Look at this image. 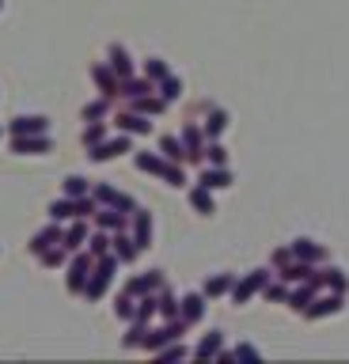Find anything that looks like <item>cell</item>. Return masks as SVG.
<instances>
[{
	"label": "cell",
	"instance_id": "cell-4",
	"mask_svg": "<svg viewBox=\"0 0 349 364\" xmlns=\"http://www.w3.org/2000/svg\"><path fill=\"white\" fill-rule=\"evenodd\" d=\"M87 193L95 198V205H110V209H122V213H133V209H137V201H133L129 193L107 186V182H95V186L87 190Z\"/></svg>",
	"mask_w": 349,
	"mask_h": 364
},
{
	"label": "cell",
	"instance_id": "cell-44",
	"mask_svg": "<svg viewBox=\"0 0 349 364\" xmlns=\"http://www.w3.org/2000/svg\"><path fill=\"white\" fill-rule=\"evenodd\" d=\"M269 262H274L277 269H285L289 262H292V250H289V247H281V250H274V255H269Z\"/></svg>",
	"mask_w": 349,
	"mask_h": 364
},
{
	"label": "cell",
	"instance_id": "cell-29",
	"mask_svg": "<svg viewBox=\"0 0 349 364\" xmlns=\"http://www.w3.org/2000/svg\"><path fill=\"white\" fill-rule=\"evenodd\" d=\"M224 129H228V114H224L220 107H213L209 118H205V136H220Z\"/></svg>",
	"mask_w": 349,
	"mask_h": 364
},
{
	"label": "cell",
	"instance_id": "cell-16",
	"mask_svg": "<svg viewBox=\"0 0 349 364\" xmlns=\"http://www.w3.org/2000/svg\"><path fill=\"white\" fill-rule=\"evenodd\" d=\"M129 216H133V243L144 250L152 243V216H149V209H133Z\"/></svg>",
	"mask_w": 349,
	"mask_h": 364
},
{
	"label": "cell",
	"instance_id": "cell-10",
	"mask_svg": "<svg viewBox=\"0 0 349 364\" xmlns=\"http://www.w3.org/2000/svg\"><path fill=\"white\" fill-rule=\"evenodd\" d=\"M266 277H269L266 269H251L243 281H235V284H232V300H235V304H247V300H251V296L266 284Z\"/></svg>",
	"mask_w": 349,
	"mask_h": 364
},
{
	"label": "cell",
	"instance_id": "cell-18",
	"mask_svg": "<svg viewBox=\"0 0 349 364\" xmlns=\"http://www.w3.org/2000/svg\"><path fill=\"white\" fill-rule=\"evenodd\" d=\"M114 125H118L122 133H149L152 129L149 114H137V110H122L118 118H114Z\"/></svg>",
	"mask_w": 349,
	"mask_h": 364
},
{
	"label": "cell",
	"instance_id": "cell-36",
	"mask_svg": "<svg viewBox=\"0 0 349 364\" xmlns=\"http://www.w3.org/2000/svg\"><path fill=\"white\" fill-rule=\"evenodd\" d=\"M107 110H110V99H95V102H87V107L80 110V118L84 122H99V118H107Z\"/></svg>",
	"mask_w": 349,
	"mask_h": 364
},
{
	"label": "cell",
	"instance_id": "cell-13",
	"mask_svg": "<svg viewBox=\"0 0 349 364\" xmlns=\"http://www.w3.org/2000/svg\"><path fill=\"white\" fill-rule=\"evenodd\" d=\"M53 243H61V220H50L42 232H35L31 235V243H27V250L31 255H42L46 247H53Z\"/></svg>",
	"mask_w": 349,
	"mask_h": 364
},
{
	"label": "cell",
	"instance_id": "cell-45",
	"mask_svg": "<svg viewBox=\"0 0 349 364\" xmlns=\"http://www.w3.org/2000/svg\"><path fill=\"white\" fill-rule=\"evenodd\" d=\"M285 296H289L285 284H266V300H285Z\"/></svg>",
	"mask_w": 349,
	"mask_h": 364
},
{
	"label": "cell",
	"instance_id": "cell-35",
	"mask_svg": "<svg viewBox=\"0 0 349 364\" xmlns=\"http://www.w3.org/2000/svg\"><path fill=\"white\" fill-rule=\"evenodd\" d=\"M107 136V125L103 122H87L84 125V133H80V141H84V148H92V144H99Z\"/></svg>",
	"mask_w": 349,
	"mask_h": 364
},
{
	"label": "cell",
	"instance_id": "cell-8",
	"mask_svg": "<svg viewBox=\"0 0 349 364\" xmlns=\"http://www.w3.org/2000/svg\"><path fill=\"white\" fill-rule=\"evenodd\" d=\"M92 255H76L69 262V273H65V284H69V292L73 296H80L84 292V281H87V273H92Z\"/></svg>",
	"mask_w": 349,
	"mask_h": 364
},
{
	"label": "cell",
	"instance_id": "cell-25",
	"mask_svg": "<svg viewBox=\"0 0 349 364\" xmlns=\"http://www.w3.org/2000/svg\"><path fill=\"white\" fill-rule=\"evenodd\" d=\"M160 152H163V159H171V164H183L186 159V148L178 136H160Z\"/></svg>",
	"mask_w": 349,
	"mask_h": 364
},
{
	"label": "cell",
	"instance_id": "cell-12",
	"mask_svg": "<svg viewBox=\"0 0 349 364\" xmlns=\"http://www.w3.org/2000/svg\"><path fill=\"white\" fill-rule=\"evenodd\" d=\"M92 80H95V87L103 99H118V76L110 65H92Z\"/></svg>",
	"mask_w": 349,
	"mask_h": 364
},
{
	"label": "cell",
	"instance_id": "cell-11",
	"mask_svg": "<svg viewBox=\"0 0 349 364\" xmlns=\"http://www.w3.org/2000/svg\"><path fill=\"white\" fill-rule=\"evenodd\" d=\"M110 255L118 262H133L141 255V247L133 243V235H126V228H122V232H110Z\"/></svg>",
	"mask_w": 349,
	"mask_h": 364
},
{
	"label": "cell",
	"instance_id": "cell-20",
	"mask_svg": "<svg viewBox=\"0 0 349 364\" xmlns=\"http://www.w3.org/2000/svg\"><path fill=\"white\" fill-rule=\"evenodd\" d=\"M178 141H183V148H186V159H194V164H198V159H201V148H205V136H201L198 125H186Z\"/></svg>",
	"mask_w": 349,
	"mask_h": 364
},
{
	"label": "cell",
	"instance_id": "cell-3",
	"mask_svg": "<svg viewBox=\"0 0 349 364\" xmlns=\"http://www.w3.org/2000/svg\"><path fill=\"white\" fill-rule=\"evenodd\" d=\"M137 167H141V171H149V175H160V178H167V186H186V175H183V167H178V164H171V159H163V156L137 152Z\"/></svg>",
	"mask_w": 349,
	"mask_h": 364
},
{
	"label": "cell",
	"instance_id": "cell-7",
	"mask_svg": "<svg viewBox=\"0 0 349 364\" xmlns=\"http://www.w3.org/2000/svg\"><path fill=\"white\" fill-rule=\"evenodd\" d=\"M53 141L46 133H27V136H12V152L16 156H46Z\"/></svg>",
	"mask_w": 349,
	"mask_h": 364
},
{
	"label": "cell",
	"instance_id": "cell-37",
	"mask_svg": "<svg viewBox=\"0 0 349 364\" xmlns=\"http://www.w3.org/2000/svg\"><path fill=\"white\" fill-rule=\"evenodd\" d=\"M228 289H232V277H228V273H220V277H209V281H205L201 296H224Z\"/></svg>",
	"mask_w": 349,
	"mask_h": 364
},
{
	"label": "cell",
	"instance_id": "cell-46",
	"mask_svg": "<svg viewBox=\"0 0 349 364\" xmlns=\"http://www.w3.org/2000/svg\"><path fill=\"white\" fill-rule=\"evenodd\" d=\"M235 357H247V360H258V349H254V346H240V349H235Z\"/></svg>",
	"mask_w": 349,
	"mask_h": 364
},
{
	"label": "cell",
	"instance_id": "cell-26",
	"mask_svg": "<svg viewBox=\"0 0 349 364\" xmlns=\"http://www.w3.org/2000/svg\"><path fill=\"white\" fill-rule=\"evenodd\" d=\"M156 311H160V315H167V318H178V300H175V296L163 289V284L156 289Z\"/></svg>",
	"mask_w": 349,
	"mask_h": 364
},
{
	"label": "cell",
	"instance_id": "cell-19",
	"mask_svg": "<svg viewBox=\"0 0 349 364\" xmlns=\"http://www.w3.org/2000/svg\"><path fill=\"white\" fill-rule=\"evenodd\" d=\"M201 311H205V296H201V292H190V296H183V300H178V318H183L186 326L198 323Z\"/></svg>",
	"mask_w": 349,
	"mask_h": 364
},
{
	"label": "cell",
	"instance_id": "cell-47",
	"mask_svg": "<svg viewBox=\"0 0 349 364\" xmlns=\"http://www.w3.org/2000/svg\"><path fill=\"white\" fill-rule=\"evenodd\" d=\"M0 8H4V0H0Z\"/></svg>",
	"mask_w": 349,
	"mask_h": 364
},
{
	"label": "cell",
	"instance_id": "cell-15",
	"mask_svg": "<svg viewBox=\"0 0 349 364\" xmlns=\"http://www.w3.org/2000/svg\"><path fill=\"white\" fill-rule=\"evenodd\" d=\"M95 228H103V232H122L129 220V213H122V209H110V205H103V209H95Z\"/></svg>",
	"mask_w": 349,
	"mask_h": 364
},
{
	"label": "cell",
	"instance_id": "cell-42",
	"mask_svg": "<svg viewBox=\"0 0 349 364\" xmlns=\"http://www.w3.org/2000/svg\"><path fill=\"white\" fill-rule=\"evenodd\" d=\"M141 341H144V323H133V326H129V334L122 338V349H137Z\"/></svg>",
	"mask_w": 349,
	"mask_h": 364
},
{
	"label": "cell",
	"instance_id": "cell-14",
	"mask_svg": "<svg viewBox=\"0 0 349 364\" xmlns=\"http://www.w3.org/2000/svg\"><path fill=\"white\" fill-rule=\"evenodd\" d=\"M107 65L114 68V76H118V80L133 76V57H129V50H126V46H118V42L107 50Z\"/></svg>",
	"mask_w": 349,
	"mask_h": 364
},
{
	"label": "cell",
	"instance_id": "cell-28",
	"mask_svg": "<svg viewBox=\"0 0 349 364\" xmlns=\"http://www.w3.org/2000/svg\"><path fill=\"white\" fill-rule=\"evenodd\" d=\"M311 296H315V281H308V284H304V289H296V292H289L285 300H289L292 311H304V307L311 304Z\"/></svg>",
	"mask_w": 349,
	"mask_h": 364
},
{
	"label": "cell",
	"instance_id": "cell-34",
	"mask_svg": "<svg viewBox=\"0 0 349 364\" xmlns=\"http://www.w3.org/2000/svg\"><path fill=\"white\" fill-rule=\"evenodd\" d=\"M163 76H171V73H167V61H160V57H149V61H144V80L160 84Z\"/></svg>",
	"mask_w": 349,
	"mask_h": 364
},
{
	"label": "cell",
	"instance_id": "cell-17",
	"mask_svg": "<svg viewBox=\"0 0 349 364\" xmlns=\"http://www.w3.org/2000/svg\"><path fill=\"white\" fill-rule=\"evenodd\" d=\"M163 284V273L160 269H149V273H141V277H133L129 284H126V292L129 296H149V292H156Z\"/></svg>",
	"mask_w": 349,
	"mask_h": 364
},
{
	"label": "cell",
	"instance_id": "cell-33",
	"mask_svg": "<svg viewBox=\"0 0 349 364\" xmlns=\"http://www.w3.org/2000/svg\"><path fill=\"white\" fill-rule=\"evenodd\" d=\"M190 205H194L198 213L209 216V213H213V193H209L205 186H194V190H190Z\"/></svg>",
	"mask_w": 349,
	"mask_h": 364
},
{
	"label": "cell",
	"instance_id": "cell-43",
	"mask_svg": "<svg viewBox=\"0 0 349 364\" xmlns=\"http://www.w3.org/2000/svg\"><path fill=\"white\" fill-rule=\"evenodd\" d=\"M156 353H160L163 360H178V357H186V349H183V346H171V341H167L163 349H156Z\"/></svg>",
	"mask_w": 349,
	"mask_h": 364
},
{
	"label": "cell",
	"instance_id": "cell-32",
	"mask_svg": "<svg viewBox=\"0 0 349 364\" xmlns=\"http://www.w3.org/2000/svg\"><path fill=\"white\" fill-rule=\"evenodd\" d=\"M65 255H69V250H65L61 243H53V247H46V250L38 255V262H42L46 269H53V266H65Z\"/></svg>",
	"mask_w": 349,
	"mask_h": 364
},
{
	"label": "cell",
	"instance_id": "cell-39",
	"mask_svg": "<svg viewBox=\"0 0 349 364\" xmlns=\"http://www.w3.org/2000/svg\"><path fill=\"white\" fill-rule=\"evenodd\" d=\"M87 190H92V186H87V178H80V175L65 178V198H84Z\"/></svg>",
	"mask_w": 349,
	"mask_h": 364
},
{
	"label": "cell",
	"instance_id": "cell-40",
	"mask_svg": "<svg viewBox=\"0 0 349 364\" xmlns=\"http://www.w3.org/2000/svg\"><path fill=\"white\" fill-rule=\"evenodd\" d=\"M217 349H220V334H217V330H213L209 338H201V346L194 349V357H201V360H209V357H213V353H217Z\"/></svg>",
	"mask_w": 349,
	"mask_h": 364
},
{
	"label": "cell",
	"instance_id": "cell-23",
	"mask_svg": "<svg viewBox=\"0 0 349 364\" xmlns=\"http://www.w3.org/2000/svg\"><path fill=\"white\" fill-rule=\"evenodd\" d=\"M289 250H292V258H300V262H323L326 258V250L319 243H311V239H296Z\"/></svg>",
	"mask_w": 349,
	"mask_h": 364
},
{
	"label": "cell",
	"instance_id": "cell-30",
	"mask_svg": "<svg viewBox=\"0 0 349 364\" xmlns=\"http://www.w3.org/2000/svg\"><path fill=\"white\" fill-rule=\"evenodd\" d=\"M87 255H92V258L110 255V232H103V228H99L95 235H87Z\"/></svg>",
	"mask_w": 349,
	"mask_h": 364
},
{
	"label": "cell",
	"instance_id": "cell-24",
	"mask_svg": "<svg viewBox=\"0 0 349 364\" xmlns=\"http://www.w3.org/2000/svg\"><path fill=\"white\" fill-rule=\"evenodd\" d=\"M84 243H87V224H84V220H76V224H69V228L61 232V247H65V250H80Z\"/></svg>",
	"mask_w": 349,
	"mask_h": 364
},
{
	"label": "cell",
	"instance_id": "cell-38",
	"mask_svg": "<svg viewBox=\"0 0 349 364\" xmlns=\"http://www.w3.org/2000/svg\"><path fill=\"white\" fill-rule=\"evenodd\" d=\"M201 159H209L213 167H224V164H228V152H224V148H220L217 141H213V144L201 148Z\"/></svg>",
	"mask_w": 349,
	"mask_h": 364
},
{
	"label": "cell",
	"instance_id": "cell-5",
	"mask_svg": "<svg viewBox=\"0 0 349 364\" xmlns=\"http://www.w3.org/2000/svg\"><path fill=\"white\" fill-rule=\"evenodd\" d=\"M183 330H186V323H183V318H167V326L152 330V334H144V341H141V346L149 349V353H156V349H163L167 341H178V338H183Z\"/></svg>",
	"mask_w": 349,
	"mask_h": 364
},
{
	"label": "cell",
	"instance_id": "cell-27",
	"mask_svg": "<svg viewBox=\"0 0 349 364\" xmlns=\"http://www.w3.org/2000/svg\"><path fill=\"white\" fill-rule=\"evenodd\" d=\"M152 315H156V292L137 296V307H133V323H149Z\"/></svg>",
	"mask_w": 349,
	"mask_h": 364
},
{
	"label": "cell",
	"instance_id": "cell-1",
	"mask_svg": "<svg viewBox=\"0 0 349 364\" xmlns=\"http://www.w3.org/2000/svg\"><path fill=\"white\" fill-rule=\"evenodd\" d=\"M114 269H118V258H114V255H99V258L92 262V273H87L80 296H87V300L95 304L99 296L110 289V281H114Z\"/></svg>",
	"mask_w": 349,
	"mask_h": 364
},
{
	"label": "cell",
	"instance_id": "cell-22",
	"mask_svg": "<svg viewBox=\"0 0 349 364\" xmlns=\"http://www.w3.org/2000/svg\"><path fill=\"white\" fill-rule=\"evenodd\" d=\"M334 311H342V296H323V300H315V304H308L304 307V315L308 318H323V315H334Z\"/></svg>",
	"mask_w": 349,
	"mask_h": 364
},
{
	"label": "cell",
	"instance_id": "cell-21",
	"mask_svg": "<svg viewBox=\"0 0 349 364\" xmlns=\"http://www.w3.org/2000/svg\"><path fill=\"white\" fill-rule=\"evenodd\" d=\"M198 186H205V190H224V186H232L228 167H205V171H201V178H198Z\"/></svg>",
	"mask_w": 349,
	"mask_h": 364
},
{
	"label": "cell",
	"instance_id": "cell-6",
	"mask_svg": "<svg viewBox=\"0 0 349 364\" xmlns=\"http://www.w3.org/2000/svg\"><path fill=\"white\" fill-rule=\"evenodd\" d=\"M129 148H133L129 133H122V136H114V141H99V144H92V148H87V159H92V164H107V159L129 152Z\"/></svg>",
	"mask_w": 349,
	"mask_h": 364
},
{
	"label": "cell",
	"instance_id": "cell-41",
	"mask_svg": "<svg viewBox=\"0 0 349 364\" xmlns=\"http://www.w3.org/2000/svg\"><path fill=\"white\" fill-rule=\"evenodd\" d=\"M133 307H137V296L122 292V296H118V304H114V315H118V318H126V323H129V318H133Z\"/></svg>",
	"mask_w": 349,
	"mask_h": 364
},
{
	"label": "cell",
	"instance_id": "cell-9",
	"mask_svg": "<svg viewBox=\"0 0 349 364\" xmlns=\"http://www.w3.org/2000/svg\"><path fill=\"white\" fill-rule=\"evenodd\" d=\"M8 133H12V136H27V133H50V118H46V114H19V118L8 122Z\"/></svg>",
	"mask_w": 349,
	"mask_h": 364
},
{
	"label": "cell",
	"instance_id": "cell-31",
	"mask_svg": "<svg viewBox=\"0 0 349 364\" xmlns=\"http://www.w3.org/2000/svg\"><path fill=\"white\" fill-rule=\"evenodd\" d=\"M156 91H160V99H163V102H175L178 95H183V80H175V76H163L160 84H156Z\"/></svg>",
	"mask_w": 349,
	"mask_h": 364
},
{
	"label": "cell",
	"instance_id": "cell-48",
	"mask_svg": "<svg viewBox=\"0 0 349 364\" xmlns=\"http://www.w3.org/2000/svg\"><path fill=\"white\" fill-rule=\"evenodd\" d=\"M0 133H4V129H0Z\"/></svg>",
	"mask_w": 349,
	"mask_h": 364
},
{
	"label": "cell",
	"instance_id": "cell-2",
	"mask_svg": "<svg viewBox=\"0 0 349 364\" xmlns=\"http://www.w3.org/2000/svg\"><path fill=\"white\" fill-rule=\"evenodd\" d=\"M95 209H99L95 198H92V193H84V198H61V201H53L46 213H50V220H87Z\"/></svg>",
	"mask_w": 349,
	"mask_h": 364
}]
</instances>
